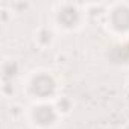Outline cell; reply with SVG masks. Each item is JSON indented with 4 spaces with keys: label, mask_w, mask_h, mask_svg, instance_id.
Returning a JSON list of instances; mask_svg holds the SVG:
<instances>
[{
    "label": "cell",
    "mask_w": 129,
    "mask_h": 129,
    "mask_svg": "<svg viewBox=\"0 0 129 129\" xmlns=\"http://www.w3.org/2000/svg\"><path fill=\"white\" fill-rule=\"evenodd\" d=\"M26 93L30 99L37 102H49L50 99H56L58 81L52 72H47V70L34 72L27 78Z\"/></svg>",
    "instance_id": "1"
},
{
    "label": "cell",
    "mask_w": 129,
    "mask_h": 129,
    "mask_svg": "<svg viewBox=\"0 0 129 129\" xmlns=\"http://www.w3.org/2000/svg\"><path fill=\"white\" fill-rule=\"evenodd\" d=\"M61 118L53 103L37 102L29 108L27 120L35 129H53Z\"/></svg>",
    "instance_id": "2"
},
{
    "label": "cell",
    "mask_w": 129,
    "mask_h": 129,
    "mask_svg": "<svg viewBox=\"0 0 129 129\" xmlns=\"http://www.w3.org/2000/svg\"><path fill=\"white\" fill-rule=\"evenodd\" d=\"M53 12H55L53 14L55 24L62 30L72 32L82 26L84 14H82L79 5H76V3H56Z\"/></svg>",
    "instance_id": "3"
},
{
    "label": "cell",
    "mask_w": 129,
    "mask_h": 129,
    "mask_svg": "<svg viewBox=\"0 0 129 129\" xmlns=\"http://www.w3.org/2000/svg\"><path fill=\"white\" fill-rule=\"evenodd\" d=\"M106 26L115 35L129 34V3H112L106 11Z\"/></svg>",
    "instance_id": "4"
},
{
    "label": "cell",
    "mask_w": 129,
    "mask_h": 129,
    "mask_svg": "<svg viewBox=\"0 0 129 129\" xmlns=\"http://www.w3.org/2000/svg\"><path fill=\"white\" fill-rule=\"evenodd\" d=\"M34 40L35 44L41 49H47L53 44L55 41V32L52 30V27L49 26H40L35 32H34Z\"/></svg>",
    "instance_id": "5"
},
{
    "label": "cell",
    "mask_w": 129,
    "mask_h": 129,
    "mask_svg": "<svg viewBox=\"0 0 129 129\" xmlns=\"http://www.w3.org/2000/svg\"><path fill=\"white\" fill-rule=\"evenodd\" d=\"M53 105H55V108H56V111L59 112L61 117L70 114L72 109H73V102H72V99L67 97V96H58V97L53 100Z\"/></svg>",
    "instance_id": "6"
},
{
    "label": "cell",
    "mask_w": 129,
    "mask_h": 129,
    "mask_svg": "<svg viewBox=\"0 0 129 129\" xmlns=\"http://www.w3.org/2000/svg\"><path fill=\"white\" fill-rule=\"evenodd\" d=\"M18 62L15 59H5L3 61V76L5 78H14L18 73Z\"/></svg>",
    "instance_id": "7"
},
{
    "label": "cell",
    "mask_w": 129,
    "mask_h": 129,
    "mask_svg": "<svg viewBox=\"0 0 129 129\" xmlns=\"http://www.w3.org/2000/svg\"><path fill=\"white\" fill-rule=\"evenodd\" d=\"M124 129H129V124H126V126H124Z\"/></svg>",
    "instance_id": "8"
}]
</instances>
